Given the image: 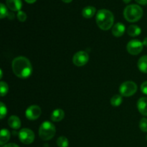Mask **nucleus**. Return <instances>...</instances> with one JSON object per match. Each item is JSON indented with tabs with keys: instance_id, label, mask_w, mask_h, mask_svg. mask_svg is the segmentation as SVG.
Returning <instances> with one entry per match:
<instances>
[{
	"instance_id": "nucleus-1",
	"label": "nucleus",
	"mask_w": 147,
	"mask_h": 147,
	"mask_svg": "<svg viewBox=\"0 0 147 147\" xmlns=\"http://www.w3.org/2000/svg\"><path fill=\"white\" fill-rule=\"evenodd\" d=\"M11 67L14 75L22 79L30 77L32 73V66L27 57L19 56L13 60Z\"/></svg>"
},
{
	"instance_id": "nucleus-2",
	"label": "nucleus",
	"mask_w": 147,
	"mask_h": 147,
	"mask_svg": "<svg viewBox=\"0 0 147 147\" xmlns=\"http://www.w3.org/2000/svg\"><path fill=\"white\" fill-rule=\"evenodd\" d=\"M96 24L102 30H109L111 28L114 22V16L113 13L106 9L98 11L96 17Z\"/></svg>"
},
{
	"instance_id": "nucleus-3",
	"label": "nucleus",
	"mask_w": 147,
	"mask_h": 147,
	"mask_svg": "<svg viewBox=\"0 0 147 147\" xmlns=\"http://www.w3.org/2000/svg\"><path fill=\"white\" fill-rule=\"evenodd\" d=\"M144 14L143 9L137 4H130L125 7L123 16L126 21L129 22H136L142 17Z\"/></svg>"
},
{
	"instance_id": "nucleus-4",
	"label": "nucleus",
	"mask_w": 147,
	"mask_h": 147,
	"mask_svg": "<svg viewBox=\"0 0 147 147\" xmlns=\"http://www.w3.org/2000/svg\"><path fill=\"white\" fill-rule=\"evenodd\" d=\"M56 133L54 124L50 121L43 122L39 129V136L43 141H49L53 139Z\"/></svg>"
},
{
	"instance_id": "nucleus-5",
	"label": "nucleus",
	"mask_w": 147,
	"mask_h": 147,
	"mask_svg": "<svg viewBox=\"0 0 147 147\" xmlns=\"http://www.w3.org/2000/svg\"><path fill=\"white\" fill-rule=\"evenodd\" d=\"M137 91V85L133 81L124 82L119 87V92L121 95L124 97H130Z\"/></svg>"
},
{
	"instance_id": "nucleus-6",
	"label": "nucleus",
	"mask_w": 147,
	"mask_h": 147,
	"mask_svg": "<svg viewBox=\"0 0 147 147\" xmlns=\"http://www.w3.org/2000/svg\"><path fill=\"white\" fill-rule=\"evenodd\" d=\"M143 47V42H142L140 40H136V39L129 41L126 45L128 53L132 55H136L142 53Z\"/></svg>"
},
{
	"instance_id": "nucleus-7",
	"label": "nucleus",
	"mask_w": 147,
	"mask_h": 147,
	"mask_svg": "<svg viewBox=\"0 0 147 147\" xmlns=\"http://www.w3.org/2000/svg\"><path fill=\"white\" fill-rule=\"evenodd\" d=\"M34 134L31 129H22L19 132V139L24 144H30L34 140Z\"/></svg>"
},
{
	"instance_id": "nucleus-8",
	"label": "nucleus",
	"mask_w": 147,
	"mask_h": 147,
	"mask_svg": "<svg viewBox=\"0 0 147 147\" xmlns=\"http://www.w3.org/2000/svg\"><path fill=\"white\" fill-rule=\"evenodd\" d=\"M89 60V55L86 51H79L74 55L73 57V63L78 67H81L88 63Z\"/></svg>"
},
{
	"instance_id": "nucleus-9",
	"label": "nucleus",
	"mask_w": 147,
	"mask_h": 147,
	"mask_svg": "<svg viewBox=\"0 0 147 147\" xmlns=\"http://www.w3.org/2000/svg\"><path fill=\"white\" fill-rule=\"evenodd\" d=\"M41 113L42 111L40 106H37V105H32V106L27 108L25 112V115L27 119L31 121H34L37 120L40 117Z\"/></svg>"
},
{
	"instance_id": "nucleus-10",
	"label": "nucleus",
	"mask_w": 147,
	"mask_h": 147,
	"mask_svg": "<svg viewBox=\"0 0 147 147\" xmlns=\"http://www.w3.org/2000/svg\"><path fill=\"white\" fill-rule=\"evenodd\" d=\"M7 7L12 11H20L22 7V0H6Z\"/></svg>"
},
{
	"instance_id": "nucleus-11",
	"label": "nucleus",
	"mask_w": 147,
	"mask_h": 147,
	"mask_svg": "<svg viewBox=\"0 0 147 147\" xmlns=\"http://www.w3.org/2000/svg\"><path fill=\"white\" fill-rule=\"evenodd\" d=\"M125 31H126L125 25L121 22L116 23L115 25L113 26V28H112V34L116 37H121L124 34Z\"/></svg>"
},
{
	"instance_id": "nucleus-12",
	"label": "nucleus",
	"mask_w": 147,
	"mask_h": 147,
	"mask_svg": "<svg viewBox=\"0 0 147 147\" xmlns=\"http://www.w3.org/2000/svg\"><path fill=\"white\" fill-rule=\"evenodd\" d=\"M137 109L139 113L143 116H147V98L142 97L137 102Z\"/></svg>"
},
{
	"instance_id": "nucleus-13",
	"label": "nucleus",
	"mask_w": 147,
	"mask_h": 147,
	"mask_svg": "<svg viewBox=\"0 0 147 147\" xmlns=\"http://www.w3.org/2000/svg\"><path fill=\"white\" fill-rule=\"evenodd\" d=\"M65 117V112L60 109H57L51 114V120L54 122L61 121Z\"/></svg>"
},
{
	"instance_id": "nucleus-14",
	"label": "nucleus",
	"mask_w": 147,
	"mask_h": 147,
	"mask_svg": "<svg viewBox=\"0 0 147 147\" xmlns=\"http://www.w3.org/2000/svg\"><path fill=\"white\" fill-rule=\"evenodd\" d=\"M8 124L13 129H19L21 127V121L17 116H11L8 119Z\"/></svg>"
},
{
	"instance_id": "nucleus-15",
	"label": "nucleus",
	"mask_w": 147,
	"mask_h": 147,
	"mask_svg": "<svg viewBox=\"0 0 147 147\" xmlns=\"http://www.w3.org/2000/svg\"><path fill=\"white\" fill-rule=\"evenodd\" d=\"M96 12V9L93 6H88L83 8L82 10V15L84 18L90 19L95 15Z\"/></svg>"
},
{
	"instance_id": "nucleus-16",
	"label": "nucleus",
	"mask_w": 147,
	"mask_h": 147,
	"mask_svg": "<svg viewBox=\"0 0 147 147\" xmlns=\"http://www.w3.org/2000/svg\"><path fill=\"white\" fill-rule=\"evenodd\" d=\"M10 136H11V134L9 131V130L6 129H1V134H0V145L3 146L4 145L7 144L6 143H7L9 140Z\"/></svg>"
},
{
	"instance_id": "nucleus-17",
	"label": "nucleus",
	"mask_w": 147,
	"mask_h": 147,
	"mask_svg": "<svg viewBox=\"0 0 147 147\" xmlns=\"http://www.w3.org/2000/svg\"><path fill=\"white\" fill-rule=\"evenodd\" d=\"M141 32H142V30L140 27L135 24L130 25L127 29L128 34L131 37H136V36L139 35Z\"/></svg>"
},
{
	"instance_id": "nucleus-18",
	"label": "nucleus",
	"mask_w": 147,
	"mask_h": 147,
	"mask_svg": "<svg viewBox=\"0 0 147 147\" xmlns=\"http://www.w3.org/2000/svg\"><path fill=\"white\" fill-rule=\"evenodd\" d=\"M137 65L141 72L147 73V55H144L139 58Z\"/></svg>"
},
{
	"instance_id": "nucleus-19",
	"label": "nucleus",
	"mask_w": 147,
	"mask_h": 147,
	"mask_svg": "<svg viewBox=\"0 0 147 147\" xmlns=\"http://www.w3.org/2000/svg\"><path fill=\"white\" fill-rule=\"evenodd\" d=\"M123 99H122L121 95H115L111 99V104L114 107L119 106L122 103Z\"/></svg>"
},
{
	"instance_id": "nucleus-20",
	"label": "nucleus",
	"mask_w": 147,
	"mask_h": 147,
	"mask_svg": "<svg viewBox=\"0 0 147 147\" xmlns=\"http://www.w3.org/2000/svg\"><path fill=\"white\" fill-rule=\"evenodd\" d=\"M57 145L58 147H68V139L65 136H60L57 139Z\"/></svg>"
},
{
	"instance_id": "nucleus-21",
	"label": "nucleus",
	"mask_w": 147,
	"mask_h": 147,
	"mask_svg": "<svg viewBox=\"0 0 147 147\" xmlns=\"http://www.w3.org/2000/svg\"><path fill=\"white\" fill-rule=\"evenodd\" d=\"M9 91V87L7 83L4 81H1L0 83V95L1 97H4V96L7 94Z\"/></svg>"
},
{
	"instance_id": "nucleus-22",
	"label": "nucleus",
	"mask_w": 147,
	"mask_h": 147,
	"mask_svg": "<svg viewBox=\"0 0 147 147\" xmlns=\"http://www.w3.org/2000/svg\"><path fill=\"white\" fill-rule=\"evenodd\" d=\"M9 14V11L7 10V7L4 5L3 3L0 4V18L4 19V17H7Z\"/></svg>"
},
{
	"instance_id": "nucleus-23",
	"label": "nucleus",
	"mask_w": 147,
	"mask_h": 147,
	"mask_svg": "<svg viewBox=\"0 0 147 147\" xmlns=\"http://www.w3.org/2000/svg\"><path fill=\"white\" fill-rule=\"evenodd\" d=\"M7 113V106L4 104L3 102H0V119H3Z\"/></svg>"
},
{
	"instance_id": "nucleus-24",
	"label": "nucleus",
	"mask_w": 147,
	"mask_h": 147,
	"mask_svg": "<svg viewBox=\"0 0 147 147\" xmlns=\"http://www.w3.org/2000/svg\"><path fill=\"white\" fill-rule=\"evenodd\" d=\"M139 128L143 132H147V119L144 118L141 119L139 122Z\"/></svg>"
},
{
	"instance_id": "nucleus-25",
	"label": "nucleus",
	"mask_w": 147,
	"mask_h": 147,
	"mask_svg": "<svg viewBox=\"0 0 147 147\" xmlns=\"http://www.w3.org/2000/svg\"><path fill=\"white\" fill-rule=\"evenodd\" d=\"M17 19H18L19 21L21 22H25L26 20H27V14H26V13L24 12V11L20 10V11H19L18 12H17Z\"/></svg>"
},
{
	"instance_id": "nucleus-26",
	"label": "nucleus",
	"mask_w": 147,
	"mask_h": 147,
	"mask_svg": "<svg viewBox=\"0 0 147 147\" xmlns=\"http://www.w3.org/2000/svg\"><path fill=\"white\" fill-rule=\"evenodd\" d=\"M141 90L143 93L147 95V81L144 82L141 86Z\"/></svg>"
},
{
	"instance_id": "nucleus-27",
	"label": "nucleus",
	"mask_w": 147,
	"mask_h": 147,
	"mask_svg": "<svg viewBox=\"0 0 147 147\" xmlns=\"http://www.w3.org/2000/svg\"><path fill=\"white\" fill-rule=\"evenodd\" d=\"M135 1L141 5H146L147 4V0H135Z\"/></svg>"
},
{
	"instance_id": "nucleus-28",
	"label": "nucleus",
	"mask_w": 147,
	"mask_h": 147,
	"mask_svg": "<svg viewBox=\"0 0 147 147\" xmlns=\"http://www.w3.org/2000/svg\"><path fill=\"white\" fill-rule=\"evenodd\" d=\"M2 147H20L17 144H13V143H10V144H7L4 145Z\"/></svg>"
},
{
	"instance_id": "nucleus-29",
	"label": "nucleus",
	"mask_w": 147,
	"mask_h": 147,
	"mask_svg": "<svg viewBox=\"0 0 147 147\" xmlns=\"http://www.w3.org/2000/svg\"><path fill=\"white\" fill-rule=\"evenodd\" d=\"M7 17H8V18L9 19V20H13V19L14 18V14H13V13L9 12Z\"/></svg>"
},
{
	"instance_id": "nucleus-30",
	"label": "nucleus",
	"mask_w": 147,
	"mask_h": 147,
	"mask_svg": "<svg viewBox=\"0 0 147 147\" xmlns=\"http://www.w3.org/2000/svg\"><path fill=\"white\" fill-rule=\"evenodd\" d=\"M24 1L27 3H28V4H34L37 0H24Z\"/></svg>"
},
{
	"instance_id": "nucleus-31",
	"label": "nucleus",
	"mask_w": 147,
	"mask_h": 147,
	"mask_svg": "<svg viewBox=\"0 0 147 147\" xmlns=\"http://www.w3.org/2000/svg\"><path fill=\"white\" fill-rule=\"evenodd\" d=\"M143 45H144V46H145V47H147V37H146V38L144 40Z\"/></svg>"
},
{
	"instance_id": "nucleus-32",
	"label": "nucleus",
	"mask_w": 147,
	"mask_h": 147,
	"mask_svg": "<svg viewBox=\"0 0 147 147\" xmlns=\"http://www.w3.org/2000/svg\"><path fill=\"white\" fill-rule=\"evenodd\" d=\"M62 1L65 3H70L73 0H62Z\"/></svg>"
},
{
	"instance_id": "nucleus-33",
	"label": "nucleus",
	"mask_w": 147,
	"mask_h": 147,
	"mask_svg": "<svg viewBox=\"0 0 147 147\" xmlns=\"http://www.w3.org/2000/svg\"><path fill=\"white\" fill-rule=\"evenodd\" d=\"M131 1V0H123V1L124 3H126V4H128V3H129L130 1Z\"/></svg>"
},
{
	"instance_id": "nucleus-34",
	"label": "nucleus",
	"mask_w": 147,
	"mask_h": 147,
	"mask_svg": "<svg viewBox=\"0 0 147 147\" xmlns=\"http://www.w3.org/2000/svg\"><path fill=\"white\" fill-rule=\"evenodd\" d=\"M0 72H1V76H0V78H2V75H3V73H2V70H0Z\"/></svg>"
},
{
	"instance_id": "nucleus-35",
	"label": "nucleus",
	"mask_w": 147,
	"mask_h": 147,
	"mask_svg": "<svg viewBox=\"0 0 147 147\" xmlns=\"http://www.w3.org/2000/svg\"><path fill=\"white\" fill-rule=\"evenodd\" d=\"M146 140H147V136H146Z\"/></svg>"
}]
</instances>
